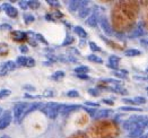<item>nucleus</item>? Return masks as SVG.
I'll use <instances>...</instances> for the list:
<instances>
[{"instance_id": "7ed1b4c3", "label": "nucleus", "mask_w": 148, "mask_h": 138, "mask_svg": "<svg viewBox=\"0 0 148 138\" xmlns=\"http://www.w3.org/2000/svg\"><path fill=\"white\" fill-rule=\"evenodd\" d=\"M62 104L60 103H56V102H49L47 104H44L41 109V111L44 113L45 115H48L50 119H56L58 117V114L60 113Z\"/></svg>"}, {"instance_id": "13d9d810", "label": "nucleus", "mask_w": 148, "mask_h": 138, "mask_svg": "<svg viewBox=\"0 0 148 138\" xmlns=\"http://www.w3.org/2000/svg\"><path fill=\"white\" fill-rule=\"evenodd\" d=\"M80 47H85V42H84V40L80 41Z\"/></svg>"}, {"instance_id": "393cba45", "label": "nucleus", "mask_w": 148, "mask_h": 138, "mask_svg": "<svg viewBox=\"0 0 148 138\" xmlns=\"http://www.w3.org/2000/svg\"><path fill=\"white\" fill-rule=\"evenodd\" d=\"M23 18H24L25 24H31V23H33V22L35 21V18H34V16H33V15L27 14V13H25L24 15H23Z\"/></svg>"}, {"instance_id": "49530a36", "label": "nucleus", "mask_w": 148, "mask_h": 138, "mask_svg": "<svg viewBox=\"0 0 148 138\" xmlns=\"http://www.w3.org/2000/svg\"><path fill=\"white\" fill-rule=\"evenodd\" d=\"M114 76L118 77V78H121V79H125V78H127V76L123 75V74L120 73V71H115V73H114Z\"/></svg>"}, {"instance_id": "6e6552de", "label": "nucleus", "mask_w": 148, "mask_h": 138, "mask_svg": "<svg viewBox=\"0 0 148 138\" xmlns=\"http://www.w3.org/2000/svg\"><path fill=\"white\" fill-rule=\"evenodd\" d=\"M99 25H101L102 30L104 31V33H105L106 35L111 36V35L114 34V33H113V30H112L111 24H110L109 19H108L105 16H101V17H99Z\"/></svg>"}, {"instance_id": "864d4df0", "label": "nucleus", "mask_w": 148, "mask_h": 138, "mask_svg": "<svg viewBox=\"0 0 148 138\" xmlns=\"http://www.w3.org/2000/svg\"><path fill=\"white\" fill-rule=\"evenodd\" d=\"M24 88L25 89H27V91H29V92H34V91H35V87H33V86H28V85H26Z\"/></svg>"}, {"instance_id": "a211bd4d", "label": "nucleus", "mask_w": 148, "mask_h": 138, "mask_svg": "<svg viewBox=\"0 0 148 138\" xmlns=\"http://www.w3.org/2000/svg\"><path fill=\"white\" fill-rule=\"evenodd\" d=\"M73 30H74L75 34H77L79 38H87V32L83 28V27H80V26H75Z\"/></svg>"}, {"instance_id": "7c9ffc66", "label": "nucleus", "mask_w": 148, "mask_h": 138, "mask_svg": "<svg viewBox=\"0 0 148 138\" xmlns=\"http://www.w3.org/2000/svg\"><path fill=\"white\" fill-rule=\"evenodd\" d=\"M8 54V47L7 44H0V57H5Z\"/></svg>"}, {"instance_id": "f257e3e1", "label": "nucleus", "mask_w": 148, "mask_h": 138, "mask_svg": "<svg viewBox=\"0 0 148 138\" xmlns=\"http://www.w3.org/2000/svg\"><path fill=\"white\" fill-rule=\"evenodd\" d=\"M139 14L138 1H119L113 7L111 14L112 26L115 32L124 34L135 27Z\"/></svg>"}, {"instance_id": "9b49d317", "label": "nucleus", "mask_w": 148, "mask_h": 138, "mask_svg": "<svg viewBox=\"0 0 148 138\" xmlns=\"http://www.w3.org/2000/svg\"><path fill=\"white\" fill-rule=\"evenodd\" d=\"M43 105H44V104L41 103V102H34V103L29 104V106H28V108L26 109V111H25L24 115H23V118H22V120H24L25 118H26L28 114H31L32 112H34V111H36V110H41Z\"/></svg>"}, {"instance_id": "de8ad7c7", "label": "nucleus", "mask_w": 148, "mask_h": 138, "mask_svg": "<svg viewBox=\"0 0 148 138\" xmlns=\"http://www.w3.org/2000/svg\"><path fill=\"white\" fill-rule=\"evenodd\" d=\"M43 96H45V97H52L53 96V92L52 91H45L43 93Z\"/></svg>"}, {"instance_id": "79ce46f5", "label": "nucleus", "mask_w": 148, "mask_h": 138, "mask_svg": "<svg viewBox=\"0 0 148 138\" xmlns=\"http://www.w3.org/2000/svg\"><path fill=\"white\" fill-rule=\"evenodd\" d=\"M85 105H88V106H90V108H99V103H96V102H89V101H87L85 102Z\"/></svg>"}, {"instance_id": "37998d69", "label": "nucleus", "mask_w": 148, "mask_h": 138, "mask_svg": "<svg viewBox=\"0 0 148 138\" xmlns=\"http://www.w3.org/2000/svg\"><path fill=\"white\" fill-rule=\"evenodd\" d=\"M18 3H19V6H21V8L24 9V10H26V9L28 8V2H27V1H19Z\"/></svg>"}, {"instance_id": "052dcab7", "label": "nucleus", "mask_w": 148, "mask_h": 138, "mask_svg": "<svg viewBox=\"0 0 148 138\" xmlns=\"http://www.w3.org/2000/svg\"><path fill=\"white\" fill-rule=\"evenodd\" d=\"M1 10H2V8H1V6H0V12H1Z\"/></svg>"}, {"instance_id": "bf43d9fd", "label": "nucleus", "mask_w": 148, "mask_h": 138, "mask_svg": "<svg viewBox=\"0 0 148 138\" xmlns=\"http://www.w3.org/2000/svg\"><path fill=\"white\" fill-rule=\"evenodd\" d=\"M2 113H3V111H2V109L0 108V117H1V114H2Z\"/></svg>"}, {"instance_id": "4468645a", "label": "nucleus", "mask_w": 148, "mask_h": 138, "mask_svg": "<svg viewBox=\"0 0 148 138\" xmlns=\"http://www.w3.org/2000/svg\"><path fill=\"white\" fill-rule=\"evenodd\" d=\"M113 111L112 110H99L96 112V114L94 115V119L96 120V121H99V120H105L106 118H109L110 115H111Z\"/></svg>"}, {"instance_id": "58836bf2", "label": "nucleus", "mask_w": 148, "mask_h": 138, "mask_svg": "<svg viewBox=\"0 0 148 138\" xmlns=\"http://www.w3.org/2000/svg\"><path fill=\"white\" fill-rule=\"evenodd\" d=\"M67 96L68 97H79V93L77 91H75V89H71V91H69L67 93Z\"/></svg>"}, {"instance_id": "a878e982", "label": "nucleus", "mask_w": 148, "mask_h": 138, "mask_svg": "<svg viewBox=\"0 0 148 138\" xmlns=\"http://www.w3.org/2000/svg\"><path fill=\"white\" fill-rule=\"evenodd\" d=\"M75 42V38L74 36H71L70 34H67V36L64 38V41H63V43H62V47H66V45H70V44H73Z\"/></svg>"}, {"instance_id": "0e129e2a", "label": "nucleus", "mask_w": 148, "mask_h": 138, "mask_svg": "<svg viewBox=\"0 0 148 138\" xmlns=\"http://www.w3.org/2000/svg\"><path fill=\"white\" fill-rule=\"evenodd\" d=\"M146 89H147V91H148V87H147V88H146Z\"/></svg>"}, {"instance_id": "4d7b16f0", "label": "nucleus", "mask_w": 148, "mask_h": 138, "mask_svg": "<svg viewBox=\"0 0 148 138\" xmlns=\"http://www.w3.org/2000/svg\"><path fill=\"white\" fill-rule=\"evenodd\" d=\"M145 26L146 28H148V12L146 13V17H145Z\"/></svg>"}, {"instance_id": "dca6fc26", "label": "nucleus", "mask_w": 148, "mask_h": 138, "mask_svg": "<svg viewBox=\"0 0 148 138\" xmlns=\"http://www.w3.org/2000/svg\"><path fill=\"white\" fill-rule=\"evenodd\" d=\"M99 38H102V40H104V41H105V43H106L108 45H110L111 48H113V49H115V50H123V47H122V45H120V44H118V43L113 42V41L109 40V38H106L105 36L99 35Z\"/></svg>"}, {"instance_id": "1a4fd4ad", "label": "nucleus", "mask_w": 148, "mask_h": 138, "mask_svg": "<svg viewBox=\"0 0 148 138\" xmlns=\"http://www.w3.org/2000/svg\"><path fill=\"white\" fill-rule=\"evenodd\" d=\"M68 3H69V6H68L69 12L75 13V12H78L83 7H87L86 5H88V1H69Z\"/></svg>"}, {"instance_id": "ddd939ff", "label": "nucleus", "mask_w": 148, "mask_h": 138, "mask_svg": "<svg viewBox=\"0 0 148 138\" xmlns=\"http://www.w3.org/2000/svg\"><path fill=\"white\" fill-rule=\"evenodd\" d=\"M78 109H80L79 104H62L60 113H62V114H69V113L74 112V111L78 110Z\"/></svg>"}, {"instance_id": "cd10ccee", "label": "nucleus", "mask_w": 148, "mask_h": 138, "mask_svg": "<svg viewBox=\"0 0 148 138\" xmlns=\"http://www.w3.org/2000/svg\"><path fill=\"white\" fill-rule=\"evenodd\" d=\"M64 77V73L63 71H56L54 74H52V76H51V78L52 79H54V80H60V79H62Z\"/></svg>"}, {"instance_id": "423d86ee", "label": "nucleus", "mask_w": 148, "mask_h": 138, "mask_svg": "<svg viewBox=\"0 0 148 138\" xmlns=\"http://www.w3.org/2000/svg\"><path fill=\"white\" fill-rule=\"evenodd\" d=\"M10 38L12 41H15L17 43H22V42L29 40V34H28V32H23V31H12Z\"/></svg>"}, {"instance_id": "e433bc0d", "label": "nucleus", "mask_w": 148, "mask_h": 138, "mask_svg": "<svg viewBox=\"0 0 148 138\" xmlns=\"http://www.w3.org/2000/svg\"><path fill=\"white\" fill-rule=\"evenodd\" d=\"M34 38H36L37 41H41L43 44H48V41H47L45 38H43V35H41L40 33H36V34H34Z\"/></svg>"}, {"instance_id": "3c124183", "label": "nucleus", "mask_w": 148, "mask_h": 138, "mask_svg": "<svg viewBox=\"0 0 148 138\" xmlns=\"http://www.w3.org/2000/svg\"><path fill=\"white\" fill-rule=\"evenodd\" d=\"M137 80H144V82H148V77H143V76H135Z\"/></svg>"}, {"instance_id": "aec40b11", "label": "nucleus", "mask_w": 148, "mask_h": 138, "mask_svg": "<svg viewBox=\"0 0 148 138\" xmlns=\"http://www.w3.org/2000/svg\"><path fill=\"white\" fill-rule=\"evenodd\" d=\"M124 54L127 57H137L141 54V51H139L138 49H128L124 51Z\"/></svg>"}, {"instance_id": "e2e57ef3", "label": "nucleus", "mask_w": 148, "mask_h": 138, "mask_svg": "<svg viewBox=\"0 0 148 138\" xmlns=\"http://www.w3.org/2000/svg\"><path fill=\"white\" fill-rule=\"evenodd\" d=\"M146 42H147V44H148V38H147V41H146Z\"/></svg>"}, {"instance_id": "473e14b6", "label": "nucleus", "mask_w": 148, "mask_h": 138, "mask_svg": "<svg viewBox=\"0 0 148 138\" xmlns=\"http://www.w3.org/2000/svg\"><path fill=\"white\" fill-rule=\"evenodd\" d=\"M88 93L92 95V96H94V97H97V96H99V94H101V91L99 89H97V88H89L88 89Z\"/></svg>"}, {"instance_id": "4be33fe9", "label": "nucleus", "mask_w": 148, "mask_h": 138, "mask_svg": "<svg viewBox=\"0 0 148 138\" xmlns=\"http://www.w3.org/2000/svg\"><path fill=\"white\" fill-rule=\"evenodd\" d=\"M26 62H27V57L21 56L16 59V65L19 67H26Z\"/></svg>"}, {"instance_id": "5701e85b", "label": "nucleus", "mask_w": 148, "mask_h": 138, "mask_svg": "<svg viewBox=\"0 0 148 138\" xmlns=\"http://www.w3.org/2000/svg\"><path fill=\"white\" fill-rule=\"evenodd\" d=\"M121 111H128V112H141L143 110L139 109V108H136V106H122L120 108Z\"/></svg>"}, {"instance_id": "39448f33", "label": "nucleus", "mask_w": 148, "mask_h": 138, "mask_svg": "<svg viewBox=\"0 0 148 138\" xmlns=\"http://www.w3.org/2000/svg\"><path fill=\"white\" fill-rule=\"evenodd\" d=\"M145 32H146L145 23H144V22H140V23H138L137 25H135L134 30L130 31L128 38H140V36H143V35H145Z\"/></svg>"}, {"instance_id": "680f3d73", "label": "nucleus", "mask_w": 148, "mask_h": 138, "mask_svg": "<svg viewBox=\"0 0 148 138\" xmlns=\"http://www.w3.org/2000/svg\"><path fill=\"white\" fill-rule=\"evenodd\" d=\"M146 71H147V73H148V68H147V69H146Z\"/></svg>"}, {"instance_id": "ea45409f", "label": "nucleus", "mask_w": 148, "mask_h": 138, "mask_svg": "<svg viewBox=\"0 0 148 138\" xmlns=\"http://www.w3.org/2000/svg\"><path fill=\"white\" fill-rule=\"evenodd\" d=\"M84 110L86 111L87 113H89V115H92L93 118H94V115L96 114V109H94V108H84Z\"/></svg>"}, {"instance_id": "a18cd8bd", "label": "nucleus", "mask_w": 148, "mask_h": 138, "mask_svg": "<svg viewBox=\"0 0 148 138\" xmlns=\"http://www.w3.org/2000/svg\"><path fill=\"white\" fill-rule=\"evenodd\" d=\"M123 103H125V104H128V105H137L136 102L134 100H130V99H123Z\"/></svg>"}, {"instance_id": "9d476101", "label": "nucleus", "mask_w": 148, "mask_h": 138, "mask_svg": "<svg viewBox=\"0 0 148 138\" xmlns=\"http://www.w3.org/2000/svg\"><path fill=\"white\" fill-rule=\"evenodd\" d=\"M1 8L5 10L6 15H7L8 17H10V18H16V17L18 16V10H17L14 6H10V5H8V3H3Z\"/></svg>"}, {"instance_id": "c03bdc74", "label": "nucleus", "mask_w": 148, "mask_h": 138, "mask_svg": "<svg viewBox=\"0 0 148 138\" xmlns=\"http://www.w3.org/2000/svg\"><path fill=\"white\" fill-rule=\"evenodd\" d=\"M45 57H47V59L50 60L51 62H56V61H58V58L57 57H54V56H51V54H45Z\"/></svg>"}, {"instance_id": "bb28decb", "label": "nucleus", "mask_w": 148, "mask_h": 138, "mask_svg": "<svg viewBox=\"0 0 148 138\" xmlns=\"http://www.w3.org/2000/svg\"><path fill=\"white\" fill-rule=\"evenodd\" d=\"M68 138H89V137H88V135H87L86 133H84V131H77V133L73 134L71 136H69Z\"/></svg>"}, {"instance_id": "4c0bfd02", "label": "nucleus", "mask_w": 148, "mask_h": 138, "mask_svg": "<svg viewBox=\"0 0 148 138\" xmlns=\"http://www.w3.org/2000/svg\"><path fill=\"white\" fill-rule=\"evenodd\" d=\"M134 101L136 102L137 105H139V104H144V103H146V99L145 97H143V96H136Z\"/></svg>"}, {"instance_id": "5fc2aeb1", "label": "nucleus", "mask_w": 148, "mask_h": 138, "mask_svg": "<svg viewBox=\"0 0 148 138\" xmlns=\"http://www.w3.org/2000/svg\"><path fill=\"white\" fill-rule=\"evenodd\" d=\"M0 28H6V30H12V26L8 25V24H2L0 26Z\"/></svg>"}, {"instance_id": "f704fd0d", "label": "nucleus", "mask_w": 148, "mask_h": 138, "mask_svg": "<svg viewBox=\"0 0 148 138\" xmlns=\"http://www.w3.org/2000/svg\"><path fill=\"white\" fill-rule=\"evenodd\" d=\"M12 94V92L9 89H1L0 91V99H5L7 96H9Z\"/></svg>"}, {"instance_id": "6ab92c4d", "label": "nucleus", "mask_w": 148, "mask_h": 138, "mask_svg": "<svg viewBox=\"0 0 148 138\" xmlns=\"http://www.w3.org/2000/svg\"><path fill=\"white\" fill-rule=\"evenodd\" d=\"M92 12H93L92 8L83 7V8H80V9L78 10V15H79L80 18H85V17H87L88 15H92Z\"/></svg>"}, {"instance_id": "f8f14e48", "label": "nucleus", "mask_w": 148, "mask_h": 138, "mask_svg": "<svg viewBox=\"0 0 148 138\" xmlns=\"http://www.w3.org/2000/svg\"><path fill=\"white\" fill-rule=\"evenodd\" d=\"M120 60L121 58L115 56V54H112L109 57V63H108V67L111 68V69H114V70H119V63H120Z\"/></svg>"}, {"instance_id": "c85d7f7f", "label": "nucleus", "mask_w": 148, "mask_h": 138, "mask_svg": "<svg viewBox=\"0 0 148 138\" xmlns=\"http://www.w3.org/2000/svg\"><path fill=\"white\" fill-rule=\"evenodd\" d=\"M87 122H88V117H87L86 114H82L80 118H79V120L77 121V125L84 126V125H86Z\"/></svg>"}, {"instance_id": "b1692460", "label": "nucleus", "mask_w": 148, "mask_h": 138, "mask_svg": "<svg viewBox=\"0 0 148 138\" xmlns=\"http://www.w3.org/2000/svg\"><path fill=\"white\" fill-rule=\"evenodd\" d=\"M87 59H88L89 61H92V62L103 63V60H102V58L97 57L96 54H89V56H87Z\"/></svg>"}, {"instance_id": "412c9836", "label": "nucleus", "mask_w": 148, "mask_h": 138, "mask_svg": "<svg viewBox=\"0 0 148 138\" xmlns=\"http://www.w3.org/2000/svg\"><path fill=\"white\" fill-rule=\"evenodd\" d=\"M74 70L77 75H82V74H87L89 71V68L87 66H79V67L75 68Z\"/></svg>"}, {"instance_id": "20e7f679", "label": "nucleus", "mask_w": 148, "mask_h": 138, "mask_svg": "<svg viewBox=\"0 0 148 138\" xmlns=\"http://www.w3.org/2000/svg\"><path fill=\"white\" fill-rule=\"evenodd\" d=\"M29 106V103H26V102H21V103H17L15 106H14V118H15V121L16 122H21L22 121V118L24 115L26 109Z\"/></svg>"}, {"instance_id": "c756f323", "label": "nucleus", "mask_w": 148, "mask_h": 138, "mask_svg": "<svg viewBox=\"0 0 148 138\" xmlns=\"http://www.w3.org/2000/svg\"><path fill=\"white\" fill-rule=\"evenodd\" d=\"M88 44H89V48H90V50H92V51H94V52H102V49L99 48V47L96 44V43H95V42L90 41Z\"/></svg>"}, {"instance_id": "72a5a7b5", "label": "nucleus", "mask_w": 148, "mask_h": 138, "mask_svg": "<svg viewBox=\"0 0 148 138\" xmlns=\"http://www.w3.org/2000/svg\"><path fill=\"white\" fill-rule=\"evenodd\" d=\"M54 19L56 18H62L63 17V14L61 13V12H59V10H53V12H51V13H49Z\"/></svg>"}, {"instance_id": "6e6d98bb", "label": "nucleus", "mask_w": 148, "mask_h": 138, "mask_svg": "<svg viewBox=\"0 0 148 138\" xmlns=\"http://www.w3.org/2000/svg\"><path fill=\"white\" fill-rule=\"evenodd\" d=\"M25 97L26 99H35V97H38V96H34V95H31L29 93H26L25 94Z\"/></svg>"}, {"instance_id": "0eeeda50", "label": "nucleus", "mask_w": 148, "mask_h": 138, "mask_svg": "<svg viewBox=\"0 0 148 138\" xmlns=\"http://www.w3.org/2000/svg\"><path fill=\"white\" fill-rule=\"evenodd\" d=\"M12 111H10V110L3 111V113H2L1 117H0V130L6 129L8 126L12 124Z\"/></svg>"}, {"instance_id": "f3484780", "label": "nucleus", "mask_w": 148, "mask_h": 138, "mask_svg": "<svg viewBox=\"0 0 148 138\" xmlns=\"http://www.w3.org/2000/svg\"><path fill=\"white\" fill-rule=\"evenodd\" d=\"M143 134H144V127H141V126L139 125L136 128V129H134V130H131V131H130V134H129V137L138 138V137H140Z\"/></svg>"}, {"instance_id": "09e8293b", "label": "nucleus", "mask_w": 148, "mask_h": 138, "mask_svg": "<svg viewBox=\"0 0 148 138\" xmlns=\"http://www.w3.org/2000/svg\"><path fill=\"white\" fill-rule=\"evenodd\" d=\"M77 77H78L79 79H84V80H88V79H89V76L87 75V74H82V75H77Z\"/></svg>"}, {"instance_id": "2f4dec72", "label": "nucleus", "mask_w": 148, "mask_h": 138, "mask_svg": "<svg viewBox=\"0 0 148 138\" xmlns=\"http://www.w3.org/2000/svg\"><path fill=\"white\" fill-rule=\"evenodd\" d=\"M28 2V8H31V9H37V8H40V6H41V3L38 2V1H33V0H31V1H27Z\"/></svg>"}, {"instance_id": "8fccbe9b", "label": "nucleus", "mask_w": 148, "mask_h": 138, "mask_svg": "<svg viewBox=\"0 0 148 138\" xmlns=\"http://www.w3.org/2000/svg\"><path fill=\"white\" fill-rule=\"evenodd\" d=\"M19 51L23 52V53H27V52H28V48H27L26 45H21V47H19Z\"/></svg>"}, {"instance_id": "c9c22d12", "label": "nucleus", "mask_w": 148, "mask_h": 138, "mask_svg": "<svg viewBox=\"0 0 148 138\" xmlns=\"http://www.w3.org/2000/svg\"><path fill=\"white\" fill-rule=\"evenodd\" d=\"M47 3L51 6V7H53V8H59L60 7V2L59 1H54V0H47Z\"/></svg>"}, {"instance_id": "f03ea898", "label": "nucleus", "mask_w": 148, "mask_h": 138, "mask_svg": "<svg viewBox=\"0 0 148 138\" xmlns=\"http://www.w3.org/2000/svg\"><path fill=\"white\" fill-rule=\"evenodd\" d=\"M90 138H118L120 135L119 125L114 120H99L89 128Z\"/></svg>"}, {"instance_id": "603ef678", "label": "nucleus", "mask_w": 148, "mask_h": 138, "mask_svg": "<svg viewBox=\"0 0 148 138\" xmlns=\"http://www.w3.org/2000/svg\"><path fill=\"white\" fill-rule=\"evenodd\" d=\"M103 103H105V104H109V105H113L114 104V102L112 100H108V99H104L103 100Z\"/></svg>"}, {"instance_id": "a19ab883", "label": "nucleus", "mask_w": 148, "mask_h": 138, "mask_svg": "<svg viewBox=\"0 0 148 138\" xmlns=\"http://www.w3.org/2000/svg\"><path fill=\"white\" fill-rule=\"evenodd\" d=\"M35 66V60L33 58H27V62H26V67L28 68H32Z\"/></svg>"}, {"instance_id": "2eb2a0df", "label": "nucleus", "mask_w": 148, "mask_h": 138, "mask_svg": "<svg viewBox=\"0 0 148 138\" xmlns=\"http://www.w3.org/2000/svg\"><path fill=\"white\" fill-rule=\"evenodd\" d=\"M85 23H86V25L89 26V27H96V26H97V23H99V15L93 13L88 18H87Z\"/></svg>"}]
</instances>
